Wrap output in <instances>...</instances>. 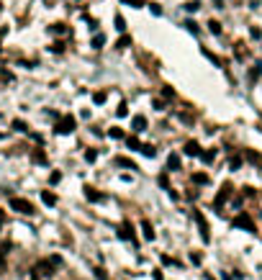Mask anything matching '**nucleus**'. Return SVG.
I'll use <instances>...</instances> for the list:
<instances>
[{"label":"nucleus","instance_id":"obj_1","mask_svg":"<svg viewBox=\"0 0 262 280\" xmlns=\"http://www.w3.org/2000/svg\"><path fill=\"white\" fill-rule=\"evenodd\" d=\"M62 265V257H49V260H42V262H36L33 265V280H44V277H52L54 270Z\"/></svg>","mask_w":262,"mask_h":280},{"label":"nucleus","instance_id":"obj_2","mask_svg":"<svg viewBox=\"0 0 262 280\" xmlns=\"http://www.w3.org/2000/svg\"><path fill=\"white\" fill-rule=\"evenodd\" d=\"M11 208L18 211V214H23V216H33V214H36L33 203L26 201V198H11Z\"/></svg>","mask_w":262,"mask_h":280},{"label":"nucleus","instance_id":"obj_3","mask_svg":"<svg viewBox=\"0 0 262 280\" xmlns=\"http://www.w3.org/2000/svg\"><path fill=\"white\" fill-rule=\"evenodd\" d=\"M193 219H196V224H198V229H201V239L208 244V242H211V229H208V221L203 219V214H201V211H196V214H193Z\"/></svg>","mask_w":262,"mask_h":280},{"label":"nucleus","instance_id":"obj_4","mask_svg":"<svg viewBox=\"0 0 262 280\" xmlns=\"http://www.w3.org/2000/svg\"><path fill=\"white\" fill-rule=\"evenodd\" d=\"M74 126H78V121H74V116H62V121L57 124V134H72Z\"/></svg>","mask_w":262,"mask_h":280},{"label":"nucleus","instance_id":"obj_5","mask_svg":"<svg viewBox=\"0 0 262 280\" xmlns=\"http://www.w3.org/2000/svg\"><path fill=\"white\" fill-rule=\"evenodd\" d=\"M229 195H232V185H229V183L221 185V190H218V195H216V201H213V208H221L223 203L229 201Z\"/></svg>","mask_w":262,"mask_h":280},{"label":"nucleus","instance_id":"obj_6","mask_svg":"<svg viewBox=\"0 0 262 280\" xmlns=\"http://www.w3.org/2000/svg\"><path fill=\"white\" fill-rule=\"evenodd\" d=\"M237 229H247V231H254V221L249 219V214H239L234 221H232Z\"/></svg>","mask_w":262,"mask_h":280},{"label":"nucleus","instance_id":"obj_7","mask_svg":"<svg viewBox=\"0 0 262 280\" xmlns=\"http://www.w3.org/2000/svg\"><path fill=\"white\" fill-rule=\"evenodd\" d=\"M119 236H121V239H126V242H136V236H134V226H131L129 221H124V224L119 226Z\"/></svg>","mask_w":262,"mask_h":280},{"label":"nucleus","instance_id":"obj_8","mask_svg":"<svg viewBox=\"0 0 262 280\" xmlns=\"http://www.w3.org/2000/svg\"><path fill=\"white\" fill-rule=\"evenodd\" d=\"M85 198H88L90 203H100V201H103V193H98L95 188H90V185H88V188H85Z\"/></svg>","mask_w":262,"mask_h":280},{"label":"nucleus","instance_id":"obj_9","mask_svg":"<svg viewBox=\"0 0 262 280\" xmlns=\"http://www.w3.org/2000/svg\"><path fill=\"white\" fill-rule=\"evenodd\" d=\"M42 203L49 206V208H54V206H57V195H54L52 190H42Z\"/></svg>","mask_w":262,"mask_h":280},{"label":"nucleus","instance_id":"obj_10","mask_svg":"<svg viewBox=\"0 0 262 280\" xmlns=\"http://www.w3.org/2000/svg\"><path fill=\"white\" fill-rule=\"evenodd\" d=\"M141 231H144V239H146V242H155V226L152 224H149V221H141Z\"/></svg>","mask_w":262,"mask_h":280},{"label":"nucleus","instance_id":"obj_11","mask_svg":"<svg viewBox=\"0 0 262 280\" xmlns=\"http://www.w3.org/2000/svg\"><path fill=\"white\" fill-rule=\"evenodd\" d=\"M185 154H191V157H201V144L196 139H191L188 144H185Z\"/></svg>","mask_w":262,"mask_h":280},{"label":"nucleus","instance_id":"obj_12","mask_svg":"<svg viewBox=\"0 0 262 280\" xmlns=\"http://www.w3.org/2000/svg\"><path fill=\"white\" fill-rule=\"evenodd\" d=\"M131 129L134 131H146V118L144 116H134L131 118Z\"/></svg>","mask_w":262,"mask_h":280},{"label":"nucleus","instance_id":"obj_13","mask_svg":"<svg viewBox=\"0 0 262 280\" xmlns=\"http://www.w3.org/2000/svg\"><path fill=\"white\" fill-rule=\"evenodd\" d=\"M167 170L172 172V170H180V154L177 152H172L170 157H167Z\"/></svg>","mask_w":262,"mask_h":280},{"label":"nucleus","instance_id":"obj_14","mask_svg":"<svg viewBox=\"0 0 262 280\" xmlns=\"http://www.w3.org/2000/svg\"><path fill=\"white\" fill-rule=\"evenodd\" d=\"M193 183H196V185H208V175H206V172H196V175H193Z\"/></svg>","mask_w":262,"mask_h":280},{"label":"nucleus","instance_id":"obj_15","mask_svg":"<svg viewBox=\"0 0 262 280\" xmlns=\"http://www.w3.org/2000/svg\"><path fill=\"white\" fill-rule=\"evenodd\" d=\"M139 152H141V154H144V157H155V154H157V152H155V147H152V144H144V147H139Z\"/></svg>","mask_w":262,"mask_h":280},{"label":"nucleus","instance_id":"obj_16","mask_svg":"<svg viewBox=\"0 0 262 280\" xmlns=\"http://www.w3.org/2000/svg\"><path fill=\"white\" fill-rule=\"evenodd\" d=\"M208 31H211V33H216V36H218V33H221V23H218V21H213V18H211V21H208Z\"/></svg>","mask_w":262,"mask_h":280},{"label":"nucleus","instance_id":"obj_17","mask_svg":"<svg viewBox=\"0 0 262 280\" xmlns=\"http://www.w3.org/2000/svg\"><path fill=\"white\" fill-rule=\"evenodd\" d=\"M116 116H119V118H126V116H129V106H126V103H119V108H116Z\"/></svg>","mask_w":262,"mask_h":280},{"label":"nucleus","instance_id":"obj_18","mask_svg":"<svg viewBox=\"0 0 262 280\" xmlns=\"http://www.w3.org/2000/svg\"><path fill=\"white\" fill-rule=\"evenodd\" d=\"M126 147L139 152V147H141V144H139V139H136V136H126Z\"/></svg>","mask_w":262,"mask_h":280},{"label":"nucleus","instance_id":"obj_19","mask_svg":"<svg viewBox=\"0 0 262 280\" xmlns=\"http://www.w3.org/2000/svg\"><path fill=\"white\" fill-rule=\"evenodd\" d=\"M108 136H110V139H124V129L114 126V129H110V131H108Z\"/></svg>","mask_w":262,"mask_h":280},{"label":"nucleus","instance_id":"obj_20","mask_svg":"<svg viewBox=\"0 0 262 280\" xmlns=\"http://www.w3.org/2000/svg\"><path fill=\"white\" fill-rule=\"evenodd\" d=\"M95 159H98V149H88V152H85V162H90V165H93Z\"/></svg>","mask_w":262,"mask_h":280},{"label":"nucleus","instance_id":"obj_21","mask_svg":"<svg viewBox=\"0 0 262 280\" xmlns=\"http://www.w3.org/2000/svg\"><path fill=\"white\" fill-rule=\"evenodd\" d=\"M129 44H131V39H129V36H121L119 42H116V49H126Z\"/></svg>","mask_w":262,"mask_h":280},{"label":"nucleus","instance_id":"obj_22","mask_svg":"<svg viewBox=\"0 0 262 280\" xmlns=\"http://www.w3.org/2000/svg\"><path fill=\"white\" fill-rule=\"evenodd\" d=\"M119 165H121V167H129V170H136V165L131 162V159H126V157H119Z\"/></svg>","mask_w":262,"mask_h":280},{"label":"nucleus","instance_id":"obj_23","mask_svg":"<svg viewBox=\"0 0 262 280\" xmlns=\"http://www.w3.org/2000/svg\"><path fill=\"white\" fill-rule=\"evenodd\" d=\"M247 159H249V162H254V165H262V157L257 152H247Z\"/></svg>","mask_w":262,"mask_h":280},{"label":"nucleus","instance_id":"obj_24","mask_svg":"<svg viewBox=\"0 0 262 280\" xmlns=\"http://www.w3.org/2000/svg\"><path fill=\"white\" fill-rule=\"evenodd\" d=\"M13 129H16V131H23V134L28 131V126H26V121H18V118H16V121H13Z\"/></svg>","mask_w":262,"mask_h":280},{"label":"nucleus","instance_id":"obj_25","mask_svg":"<svg viewBox=\"0 0 262 280\" xmlns=\"http://www.w3.org/2000/svg\"><path fill=\"white\" fill-rule=\"evenodd\" d=\"M103 44H105V36H103V33H100V36H95V39H93V47H95V49H100V47H103Z\"/></svg>","mask_w":262,"mask_h":280},{"label":"nucleus","instance_id":"obj_26","mask_svg":"<svg viewBox=\"0 0 262 280\" xmlns=\"http://www.w3.org/2000/svg\"><path fill=\"white\" fill-rule=\"evenodd\" d=\"M116 28H119V31H126V18H124V16H116Z\"/></svg>","mask_w":262,"mask_h":280},{"label":"nucleus","instance_id":"obj_27","mask_svg":"<svg viewBox=\"0 0 262 280\" xmlns=\"http://www.w3.org/2000/svg\"><path fill=\"white\" fill-rule=\"evenodd\" d=\"M201 157H203V162H213V157H216V149H211V152H201Z\"/></svg>","mask_w":262,"mask_h":280},{"label":"nucleus","instance_id":"obj_28","mask_svg":"<svg viewBox=\"0 0 262 280\" xmlns=\"http://www.w3.org/2000/svg\"><path fill=\"white\" fill-rule=\"evenodd\" d=\"M229 167H232V170H239V167H242V157H232Z\"/></svg>","mask_w":262,"mask_h":280},{"label":"nucleus","instance_id":"obj_29","mask_svg":"<svg viewBox=\"0 0 262 280\" xmlns=\"http://www.w3.org/2000/svg\"><path fill=\"white\" fill-rule=\"evenodd\" d=\"M203 57H208V59H211V62H213V64H221V59H218V57H216V54H211V52H208V49H203Z\"/></svg>","mask_w":262,"mask_h":280},{"label":"nucleus","instance_id":"obj_30","mask_svg":"<svg viewBox=\"0 0 262 280\" xmlns=\"http://www.w3.org/2000/svg\"><path fill=\"white\" fill-rule=\"evenodd\" d=\"M95 277H98V280H108V272H105L103 267H95Z\"/></svg>","mask_w":262,"mask_h":280},{"label":"nucleus","instance_id":"obj_31","mask_svg":"<svg viewBox=\"0 0 262 280\" xmlns=\"http://www.w3.org/2000/svg\"><path fill=\"white\" fill-rule=\"evenodd\" d=\"M33 159H36V162H42V165H44V162H47V154H44V152H33Z\"/></svg>","mask_w":262,"mask_h":280},{"label":"nucleus","instance_id":"obj_32","mask_svg":"<svg viewBox=\"0 0 262 280\" xmlns=\"http://www.w3.org/2000/svg\"><path fill=\"white\" fill-rule=\"evenodd\" d=\"M185 28L193 31V33H198V23H196V21H185Z\"/></svg>","mask_w":262,"mask_h":280},{"label":"nucleus","instance_id":"obj_33","mask_svg":"<svg viewBox=\"0 0 262 280\" xmlns=\"http://www.w3.org/2000/svg\"><path fill=\"white\" fill-rule=\"evenodd\" d=\"M185 11H188V13H196V11H198V3H196V0H191V3L185 6Z\"/></svg>","mask_w":262,"mask_h":280},{"label":"nucleus","instance_id":"obj_34","mask_svg":"<svg viewBox=\"0 0 262 280\" xmlns=\"http://www.w3.org/2000/svg\"><path fill=\"white\" fill-rule=\"evenodd\" d=\"M52 31H57V33H64V31H67V26H64V23H54V26H52Z\"/></svg>","mask_w":262,"mask_h":280},{"label":"nucleus","instance_id":"obj_35","mask_svg":"<svg viewBox=\"0 0 262 280\" xmlns=\"http://www.w3.org/2000/svg\"><path fill=\"white\" fill-rule=\"evenodd\" d=\"M162 93H165V98H175V90H172L170 85H165V88H162Z\"/></svg>","mask_w":262,"mask_h":280},{"label":"nucleus","instance_id":"obj_36","mask_svg":"<svg viewBox=\"0 0 262 280\" xmlns=\"http://www.w3.org/2000/svg\"><path fill=\"white\" fill-rule=\"evenodd\" d=\"M93 100H95V103H105V93H103V90H100V93H95V95H93Z\"/></svg>","mask_w":262,"mask_h":280},{"label":"nucleus","instance_id":"obj_37","mask_svg":"<svg viewBox=\"0 0 262 280\" xmlns=\"http://www.w3.org/2000/svg\"><path fill=\"white\" fill-rule=\"evenodd\" d=\"M49 49H52V52H59V54H62V52H64V44H62V42H59V44H52V47H49Z\"/></svg>","mask_w":262,"mask_h":280},{"label":"nucleus","instance_id":"obj_38","mask_svg":"<svg viewBox=\"0 0 262 280\" xmlns=\"http://www.w3.org/2000/svg\"><path fill=\"white\" fill-rule=\"evenodd\" d=\"M121 3H126V6H134V8H139V6H141V0H121Z\"/></svg>","mask_w":262,"mask_h":280},{"label":"nucleus","instance_id":"obj_39","mask_svg":"<svg viewBox=\"0 0 262 280\" xmlns=\"http://www.w3.org/2000/svg\"><path fill=\"white\" fill-rule=\"evenodd\" d=\"M59 180H62V175H59V172H52V178H49V183L54 185V183H59Z\"/></svg>","mask_w":262,"mask_h":280},{"label":"nucleus","instance_id":"obj_40","mask_svg":"<svg viewBox=\"0 0 262 280\" xmlns=\"http://www.w3.org/2000/svg\"><path fill=\"white\" fill-rule=\"evenodd\" d=\"M249 33H252V39H262V31H259V28H252Z\"/></svg>","mask_w":262,"mask_h":280},{"label":"nucleus","instance_id":"obj_41","mask_svg":"<svg viewBox=\"0 0 262 280\" xmlns=\"http://www.w3.org/2000/svg\"><path fill=\"white\" fill-rule=\"evenodd\" d=\"M149 11H152L155 16H160V13H162V8H160V6H155V3H152V8H149Z\"/></svg>","mask_w":262,"mask_h":280},{"label":"nucleus","instance_id":"obj_42","mask_svg":"<svg viewBox=\"0 0 262 280\" xmlns=\"http://www.w3.org/2000/svg\"><path fill=\"white\" fill-rule=\"evenodd\" d=\"M191 260H193L196 265H201V255H198V252H193V255H191Z\"/></svg>","mask_w":262,"mask_h":280},{"label":"nucleus","instance_id":"obj_43","mask_svg":"<svg viewBox=\"0 0 262 280\" xmlns=\"http://www.w3.org/2000/svg\"><path fill=\"white\" fill-rule=\"evenodd\" d=\"M162 265H177V262H175L172 257H162Z\"/></svg>","mask_w":262,"mask_h":280},{"label":"nucleus","instance_id":"obj_44","mask_svg":"<svg viewBox=\"0 0 262 280\" xmlns=\"http://www.w3.org/2000/svg\"><path fill=\"white\" fill-rule=\"evenodd\" d=\"M155 280H165V277H162V270H155Z\"/></svg>","mask_w":262,"mask_h":280},{"label":"nucleus","instance_id":"obj_45","mask_svg":"<svg viewBox=\"0 0 262 280\" xmlns=\"http://www.w3.org/2000/svg\"><path fill=\"white\" fill-rule=\"evenodd\" d=\"M213 3H216V8H223V0H213Z\"/></svg>","mask_w":262,"mask_h":280},{"label":"nucleus","instance_id":"obj_46","mask_svg":"<svg viewBox=\"0 0 262 280\" xmlns=\"http://www.w3.org/2000/svg\"><path fill=\"white\" fill-rule=\"evenodd\" d=\"M6 270V262H3V257H0V272H3Z\"/></svg>","mask_w":262,"mask_h":280}]
</instances>
